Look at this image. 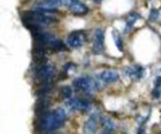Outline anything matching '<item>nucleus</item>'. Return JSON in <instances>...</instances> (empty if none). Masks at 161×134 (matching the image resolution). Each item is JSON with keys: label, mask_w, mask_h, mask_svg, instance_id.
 Listing matches in <instances>:
<instances>
[{"label": "nucleus", "mask_w": 161, "mask_h": 134, "mask_svg": "<svg viewBox=\"0 0 161 134\" xmlns=\"http://www.w3.org/2000/svg\"><path fill=\"white\" fill-rule=\"evenodd\" d=\"M60 94H61V96L64 98H71L72 97V95H73V90H72V88L70 86L65 85V86L61 87Z\"/></svg>", "instance_id": "nucleus-16"}, {"label": "nucleus", "mask_w": 161, "mask_h": 134, "mask_svg": "<svg viewBox=\"0 0 161 134\" xmlns=\"http://www.w3.org/2000/svg\"><path fill=\"white\" fill-rule=\"evenodd\" d=\"M66 105L69 109L75 111H88L90 108V104L88 100L80 98H69Z\"/></svg>", "instance_id": "nucleus-7"}, {"label": "nucleus", "mask_w": 161, "mask_h": 134, "mask_svg": "<svg viewBox=\"0 0 161 134\" xmlns=\"http://www.w3.org/2000/svg\"><path fill=\"white\" fill-rule=\"evenodd\" d=\"M161 86V76L157 77L155 80V87H159Z\"/></svg>", "instance_id": "nucleus-20"}, {"label": "nucleus", "mask_w": 161, "mask_h": 134, "mask_svg": "<svg viewBox=\"0 0 161 134\" xmlns=\"http://www.w3.org/2000/svg\"><path fill=\"white\" fill-rule=\"evenodd\" d=\"M74 86L78 89V90H82L88 94H91L93 93L94 89L96 88V83L88 76H83V77H78L76 78L74 83H73Z\"/></svg>", "instance_id": "nucleus-4"}, {"label": "nucleus", "mask_w": 161, "mask_h": 134, "mask_svg": "<svg viewBox=\"0 0 161 134\" xmlns=\"http://www.w3.org/2000/svg\"><path fill=\"white\" fill-rule=\"evenodd\" d=\"M96 117H97V115H94L85 123L84 131L87 134H92L95 132L96 128H97V125H96Z\"/></svg>", "instance_id": "nucleus-11"}, {"label": "nucleus", "mask_w": 161, "mask_h": 134, "mask_svg": "<svg viewBox=\"0 0 161 134\" xmlns=\"http://www.w3.org/2000/svg\"><path fill=\"white\" fill-rule=\"evenodd\" d=\"M105 43V32L102 28L95 29L93 34V42H92V52L95 54H101L104 51Z\"/></svg>", "instance_id": "nucleus-5"}, {"label": "nucleus", "mask_w": 161, "mask_h": 134, "mask_svg": "<svg viewBox=\"0 0 161 134\" xmlns=\"http://www.w3.org/2000/svg\"><path fill=\"white\" fill-rule=\"evenodd\" d=\"M144 70L142 67L135 66V67H127L124 70V74L131 79H140L143 76Z\"/></svg>", "instance_id": "nucleus-9"}, {"label": "nucleus", "mask_w": 161, "mask_h": 134, "mask_svg": "<svg viewBox=\"0 0 161 134\" xmlns=\"http://www.w3.org/2000/svg\"><path fill=\"white\" fill-rule=\"evenodd\" d=\"M47 1H48L55 9H57L58 7H61V6L69 7L70 4L72 3V0H47Z\"/></svg>", "instance_id": "nucleus-14"}, {"label": "nucleus", "mask_w": 161, "mask_h": 134, "mask_svg": "<svg viewBox=\"0 0 161 134\" xmlns=\"http://www.w3.org/2000/svg\"><path fill=\"white\" fill-rule=\"evenodd\" d=\"M102 1H103V0H92V2H94L96 4H100Z\"/></svg>", "instance_id": "nucleus-21"}, {"label": "nucleus", "mask_w": 161, "mask_h": 134, "mask_svg": "<svg viewBox=\"0 0 161 134\" xmlns=\"http://www.w3.org/2000/svg\"><path fill=\"white\" fill-rule=\"evenodd\" d=\"M158 18H159V11H158V10H156V9H152L151 11H150V14H149V19H150V21L154 22V21H156Z\"/></svg>", "instance_id": "nucleus-17"}, {"label": "nucleus", "mask_w": 161, "mask_h": 134, "mask_svg": "<svg viewBox=\"0 0 161 134\" xmlns=\"http://www.w3.org/2000/svg\"><path fill=\"white\" fill-rule=\"evenodd\" d=\"M112 37H113V40H114V42H115V45L116 47L118 48L119 51H122L123 49V44H122V41L120 37V35L118 34V32L113 30L112 31Z\"/></svg>", "instance_id": "nucleus-15"}, {"label": "nucleus", "mask_w": 161, "mask_h": 134, "mask_svg": "<svg viewBox=\"0 0 161 134\" xmlns=\"http://www.w3.org/2000/svg\"><path fill=\"white\" fill-rule=\"evenodd\" d=\"M86 40V36L83 31H74L69 35L67 39V44L73 49L80 48Z\"/></svg>", "instance_id": "nucleus-6"}, {"label": "nucleus", "mask_w": 161, "mask_h": 134, "mask_svg": "<svg viewBox=\"0 0 161 134\" xmlns=\"http://www.w3.org/2000/svg\"><path fill=\"white\" fill-rule=\"evenodd\" d=\"M100 79L107 84L116 82L119 79V74L114 71H105L100 74Z\"/></svg>", "instance_id": "nucleus-10"}, {"label": "nucleus", "mask_w": 161, "mask_h": 134, "mask_svg": "<svg viewBox=\"0 0 161 134\" xmlns=\"http://www.w3.org/2000/svg\"><path fill=\"white\" fill-rule=\"evenodd\" d=\"M140 18H141V16H140L139 13H135V12H134V13L129 14V16L127 17L126 22H125L124 32H125V33L129 32V31L132 29V27H133V25H134L135 22H136L138 19H140Z\"/></svg>", "instance_id": "nucleus-12"}, {"label": "nucleus", "mask_w": 161, "mask_h": 134, "mask_svg": "<svg viewBox=\"0 0 161 134\" xmlns=\"http://www.w3.org/2000/svg\"><path fill=\"white\" fill-rule=\"evenodd\" d=\"M74 65L72 64V63H68V64H66L65 66H64V71H68L70 69H72V67H73Z\"/></svg>", "instance_id": "nucleus-19"}, {"label": "nucleus", "mask_w": 161, "mask_h": 134, "mask_svg": "<svg viewBox=\"0 0 161 134\" xmlns=\"http://www.w3.org/2000/svg\"><path fill=\"white\" fill-rule=\"evenodd\" d=\"M68 8L73 14L77 16H82L89 12V8L78 0H72V3Z\"/></svg>", "instance_id": "nucleus-8"}, {"label": "nucleus", "mask_w": 161, "mask_h": 134, "mask_svg": "<svg viewBox=\"0 0 161 134\" xmlns=\"http://www.w3.org/2000/svg\"><path fill=\"white\" fill-rule=\"evenodd\" d=\"M161 95V90L158 88V87H155V89L153 91V96L155 97V98H158Z\"/></svg>", "instance_id": "nucleus-18"}, {"label": "nucleus", "mask_w": 161, "mask_h": 134, "mask_svg": "<svg viewBox=\"0 0 161 134\" xmlns=\"http://www.w3.org/2000/svg\"><path fill=\"white\" fill-rule=\"evenodd\" d=\"M35 75L38 81L43 84H50L56 76V70L53 66L44 63L37 66Z\"/></svg>", "instance_id": "nucleus-3"}, {"label": "nucleus", "mask_w": 161, "mask_h": 134, "mask_svg": "<svg viewBox=\"0 0 161 134\" xmlns=\"http://www.w3.org/2000/svg\"><path fill=\"white\" fill-rule=\"evenodd\" d=\"M138 134H144V131L142 128H140V130L138 131Z\"/></svg>", "instance_id": "nucleus-22"}, {"label": "nucleus", "mask_w": 161, "mask_h": 134, "mask_svg": "<svg viewBox=\"0 0 161 134\" xmlns=\"http://www.w3.org/2000/svg\"><path fill=\"white\" fill-rule=\"evenodd\" d=\"M101 134H110L108 131H103V132H101Z\"/></svg>", "instance_id": "nucleus-23"}, {"label": "nucleus", "mask_w": 161, "mask_h": 134, "mask_svg": "<svg viewBox=\"0 0 161 134\" xmlns=\"http://www.w3.org/2000/svg\"><path fill=\"white\" fill-rule=\"evenodd\" d=\"M101 123H102L103 127H104L106 129L109 130V131H113V130H115V129L117 128L116 124H115L114 122H112L110 119H108V117H102Z\"/></svg>", "instance_id": "nucleus-13"}, {"label": "nucleus", "mask_w": 161, "mask_h": 134, "mask_svg": "<svg viewBox=\"0 0 161 134\" xmlns=\"http://www.w3.org/2000/svg\"><path fill=\"white\" fill-rule=\"evenodd\" d=\"M23 20L25 24H32L40 27L48 26L58 22V19L54 16H46L37 11L25 12L23 15Z\"/></svg>", "instance_id": "nucleus-2"}, {"label": "nucleus", "mask_w": 161, "mask_h": 134, "mask_svg": "<svg viewBox=\"0 0 161 134\" xmlns=\"http://www.w3.org/2000/svg\"><path fill=\"white\" fill-rule=\"evenodd\" d=\"M66 118V113L62 108H58L51 114L40 116L38 121L39 128L44 130H55L60 128Z\"/></svg>", "instance_id": "nucleus-1"}]
</instances>
